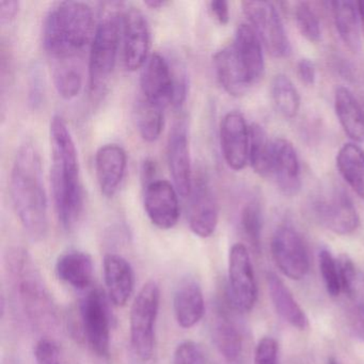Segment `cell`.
Masks as SVG:
<instances>
[{
    "label": "cell",
    "instance_id": "obj_22",
    "mask_svg": "<svg viewBox=\"0 0 364 364\" xmlns=\"http://www.w3.org/2000/svg\"><path fill=\"white\" fill-rule=\"evenodd\" d=\"M236 57L246 74L251 86L257 84L263 77L265 72L263 44L250 25L238 26L233 43Z\"/></svg>",
    "mask_w": 364,
    "mask_h": 364
},
{
    "label": "cell",
    "instance_id": "obj_8",
    "mask_svg": "<svg viewBox=\"0 0 364 364\" xmlns=\"http://www.w3.org/2000/svg\"><path fill=\"white\" fill-rule=\"evenodd\" d=\"M242 7L265 50L274 58L289 56L291 43L274 4L263 0H249L242 1Z\"/></svg>",
    "mask_w": 364,
    "mask_h": 364
},
{
    "label": "cell",
    "instance_id": "obj_31",
    "mask_svg": "<svg viewBox=\"0 0 364 364\" xmlns=\"http://www.w3.org/2000/svg\"><path fill=\"white\" fill-rule=\"evenodd\" d=\"M249 163L255 173L263 178L272 176V141H270L265 129L261 125L255 124L249 127Z\"/></svg>",
    "mask_w": 364,
    "mask_h": 364
},
{
    "label": "cell",
    "instance_id": "obj_37",
    "mask_svg": "<svg viewBox=\"0 0 364 364\" xmlns=\"http://www.w3.org/2000/svg\"><path fill=\"white\" fill-rule=\"evenodd\" d=\"M174 364H206L203 348L195 341H183L173 353Z\"/></svg>",
    "mask_w": 364,
    "mask_h": 364
},
{
    "label": "cell",
    "instance_id": "obj_1",
    "mask_svg": "<svg viewBox=\"0 0 364 364\" xmlns=\"http://www.w3.org/2000/svg\"><path fill=\"white\" fill-rule=\"evenodd\" d=\"M52 149L53 196L57 217L63 229L71 231L77 225L84 208L77 149L65 119L55 116L50 127Z\"/></svg>",
    "mask_w": 364,
    "mask_h": 364
},
{
    "label": "cell",
    "instance_id": "obj_23",
    "mask_svg": "<svg viewBox=\"0 0 364 364\" xmlns=\"http://www.w3.org/2000/svg\"><path fill=\"white\" fill-rule=\"evenodd\" d=\"M176 321L184 329L195 327L205 313L201 285L193 278H185L176 287L173 298Z\"/></svg>",
    "mask_w": 364,
    "mask_h": 364
},
{
    "label": "cell",
    "instance_id": "obj_45",
    "mask_svg": "<svg viewBox=\"0 0 364 364\" xmlns=\"http://www.w3.org/2000/svg\"><path fill=\"white\" fill-rule=\"evenodd\" d=\"M210 11L219 24L227 25L230 20L229 3L225 0H215L210 3Z\"/></svg>",
    "mask_w": 364,
    "mask_h": 364
},
{
    "label": "cell",
    "instance_id": "obj_29",
    "mask_svg": "<svg viewBox=\"0 0 364 364\" xmlns=\"http://www.w3.org/2000/svg\"><path fill=\"white\" fill-rule=\"evenodd\" d=\"M336 167L345 182L364 200V151L353 142L345 144L336 155Z\"/></svg>",
    "mask_w": 364,
    "mask_h": 364
},
{
    "label": "cell",
    "instance_id": "obj_46",
    "mask_svg": "<svg viewBox=\"0 0 364 364\" xmlns=\"http://www.w3.org/2000/svg\"><path fill=\"white\" fill-rule=\"evenodd\" d=\"M157 166L154 161L152 159H146L142 164L141 174L142 181H144L146 186H148L151 183L155 182L157 180Z\"/></svg>",
    "mask_w": 364,
    "mask_h": 364
},
{
    "label": "cell",
    "instance_id": "obj_21",
    "mask_svg": "<svg viewBox=\"0 0 364 364\" xmlns=\"http://www.w3.org/2000/svg\"><path fill=\"white\" fill-rule=\"evenodd\" d=\"M103 267L108 299L116 306H125L135 287L133 267L127 259L116 253L105 255Z\"/></svg>",
    "mask_w": 364,
    "mask_h": 364
},
{
    "label": "cell",
    "instance_id": "obj_33",
    "mask_svg": "<svg viewBox=\"0 0 364 364\" xmlns=\"http://www.w3.org/2000/svg\"><path fill=\"white\" fill-rule=\"evenodd\" d=\"M272 101L279 114L284 118H295L299 112L300 97L291 80L283 74L274 76L272 82Z\"/></svg>",
    "mask_w": 364,
    "mask_h": 364
},
{
    "label": "cell",
    "instance_id": "obj_4",
    "mask_svg": "<svg viewBox=\"0 0 364 364\" xmlns=\"http://www.w3.org/2000/svg\"><path fill=\"white\" fill-rule=\"evenodd\" d=\"M7 265L14 295L27 317L37 325L52 321L54 304L28 252L24 249H12L8 253Z\"/></svg>",
    "mask_w": 364,
    "mask_h": 364
},
{
    "label": "cell",
    "instance_id": "obj_34",
    "mask_svg": "<svg viewBox=\"0 0 364 364\" xmlns=\"http://www.w3.org/2000/svg\"><path fill=\"white\" fill-rule=\"evenodd\" d=\"M240 227L251 248L259 253L262 246L263 214L261 204L257 200H250L242 208L240 214Z\"/></svg>",
    "mask_w": 364,
    "mask_h": 364
},
{
    "label": "cell",
    "instance_id": "obj_3",
    "mask_svg": "<svg viewBox=\"0 0 364 364\" xmlns=\"http://www.w3.org/2000/svg\"><path fill=\"white\" fill-rule=\"evenodd\" d=\"M90 6L82 1L55 4L44 21L43 44L50 60L80 59L95 36Z\"/></svg>",
    "mask_w": 364,
    "mask_h": 364
},
{
    "label": "cell",
    "instance_id": "obj_28",
    "mask_svg": "<svg viewBox=\"0 0 364 364\" xmlns=\"http://www.w3.org/2000/svg\"><path fill=\"white\" fill-rule=\"evenodd\" d=\"M330 5L341 39L349 50L358 52L361 48V25L358 16L357 3L350 0H334Z\"/></svg>",
    "mask_w": 364,
    "mask_h": 364
},
{
    "label": "cell",
    "instance_id": "obj_20",
    "mask_svg": "<svg viewBox=\"0 0 364 364\" xmlns=\"http://www.w3.org/2000/svg\"><path fill=\"white\" fill-rule=\"evenodd\" d=\"M127 152L119 144L102 146L95 155V173L102 195L112 198L122 183L127 170Z\"/></svg>",
    "mask_w": 364,
    "mask_h": 364
},
{
    "label": "cell",
    "instance_id": "obj_44",
    "mask_svg": "<svg viewBox=\"0 0 364 364\" xmlns=\"http://www.w3.org/2000/svg\"><path fill=\"white\" fill-rule=\"evenodd\" d=\"M298 75L302 82L309 86H312L316 80V69L314 63L309 59H301L298 63Z\"/></svg>",
    "mask_w": 364,
    "mask_h": 364
},
{
    "label": "cell",
    "instance_id": "obj_16",
    "mask_svg": "<svg viewBox=\"0 0 364 364\" xmlns=\"http://www.w3.org/2000/svg\"><path fill=\"white\" fill-rule=\"evenodd\" d=\"M144 210L151 223L161 230L176 227L180 218L178 193L166 180H156L146 186Z\"/></svg>",
    "mask_w": 364,
    "mask_h": 364
},
{
    "label": "cell",
    "instance_id": "obj_32",
    "mask_svg": "<svg viewBox=\"0 0 364 364\" xmlns=\"http://www.w3.org/2000/svg\"><path fill=\"white\" fill-rule=\"evenodd\" d=\"M135 122L139 135L146 142H155L164 129V109L140 95L135 108Z\"/></svg>",
    "mask_w": 364,
    "mask_h": 364
},
{
    "label": "cell",
    "instance_id": "obj_35",
    "mask_svg": "<svg viewBox=\"0 0 364 364\" xmlns=\"http://www.w3.org/2000/svg\"><path fill=\"white\" fill-rule=\"evenodd\" d=\"M318 264L326 291L331 297H338L342 293V287L336 259L328 249L323 248L319 251Z\"/></svg>",
    "mask_w": 364,
    "mask_h": 364
},
{
    "label": "cell",
    "instance_id": "obj_36",
    "mask_svg": "<svg viewBox=\"0 0 364 364\" xmlns=\"http://www.w3.org/2000/svg\"><path fill=\"white\" fill-rule=\"evenodd\" d=\"M295 20L302 37L308 41L318 42L321 31L318 18L308 3H299L295 10Z\"/></svg>",
    "mask_w": 364,
    "mask_h": 364
},
{
    "label": "cell",
    "instance_id": "obj_42",
    "mask_svg": "<svg viewBox=\"0 0 364 364\" xmlns=\"http://www.w3.org/2000/svg\"><path fill=\"white\" fill-rule=\"evenodd\" d=\"M349 326L353 336L364 343V304H357L349 315Z\"/></svg>",
    "mask_w": 364,
    "mask_h": 364
},
{
    "label": "cell",
    "instance_id": "obj_40",
    "mask_svg": "<svg viewBox=\"0 0 364 364\" xmlns=\"http://www.w3.org/2000/svg\"><path fill=\"white\" fill-rule=\"evenodd\" d=\"M255 364H280L279 345L272 336H264L257 343L255 353Z\"/></svg>",
    "mask_w": 364,
    "mask_h": 364
},
{
    "label": "cell",
    "instance_id": "obj_12",
    "mask_svg": "<svg viewBox=\"0 0 364 364\" xmlns=\"http://www.w3.org/2000/svg\"><path fill=\"white\" fill-rule=\"evenodd\" d=\"M188 206V223L198 237H210L218 225V203L210 180L200 173L193 178Z\"/></svg>",
    "mask_w": 364,
    "mask_h": 364
},
{
    "label": "cell",
    "instance_id": "obj_11",
    "mask_svg": "<svg viewBox=\"0 0 364 364\" xmlns=\"http://www.w3.org/2000/svg\"><path fill=\"white\" fill-rule=\"evenodd\" d=\"M272 255L277 267L291 280H302L310 269L308 250L300 234L289 225L274 232Z\"/></svg>",
    "mask_w": 364,
    "mask_h": 364
},
{
    "label": "cell",
    "instance_id": "obj_41",
    "mask_svg": "<svg viewBox=\"0 0 364 364\" xmlns=\"http://www.w3.org/2000/svg\"><path fill=\"white\" fill-rule=\"evenodd\" d=\"M43 97L44 86L41 72L38 68H35L29 80V103L33 108H38L41 105Z\"/></svg>",
    "mask_w": 364,
    "mask_h": 364
},
{
    "label": "cell",
    "instance_id": "obj_43",
    "mask_svg": "<svg viewBox=\"0 0 364 364\" xmlns=\"http://www.w3.org/2000/svg\"><path fill=\"white\" fill-rule=\"evenodd\" d=\"M21 3L16 0H1L0 1V23L10 24L16 18L20 11Z\"/></svg>",
    "mask_w": 364,
    "mask_h": 364
},
{
    "label": "cell",
    "instance_id": "obj_48",
    "mask_svg": "<svg viewBox=\"0 0 364 364\" xmlns=\"http://www.w3.org/2000/svg\"><path fill=\"white\" fill-rule=\"evenodd\" d=\"M167 4V1H164V0H149V1H144V5L150 7L151 9H161Z\"/></svg>",
    "mask_w": 364,
    "mask_h": 364
},
{
    "label": "cell",
    "instance_id": "obj_26",
    "mask_svg": "<svg viewBox=\"0 0 364 364\" xmlns=\"http://www.w3.org/2000/svg\"><path fill=\"white\" fill-rule=\"evenodd\" d=\"M56 274L65 284L78 291L90 289L93 278L92 257L82 251L63 253L56 262Z\"/></svg>",
    "mask_w": 364,
    "mask_h": 364
},
{
    "label": "cell",
    "instance_id": "obj_30",
    "mask_svg": "<svg viewBox=\"0 0 364 364\" xmlns=\"http://www.w3.org/2000/svg\"><path fill=\"white\" fill-rule=\"evenodd\" d=\"M53 80L57 92L63 100L77 97L82 88L80 59L53 61Z\"/></svg>",
    "mask_w": 364,
    "mask_h": 364
},
{
    "label": "cell",
    "instance_id": "obj_17",
    "mask_svg": "<svg viewBox=\"0 0 364 364\" xmlns=\"http://www.w3.org/2000/svg\"><path fill=\"white\" fill-rule=\"evenodd\" d=\"M250 133L244 116L231 112L220 124V144L225 164L234 171H240L249 163Z\"/></svg>",
    "mask_w": 364,
    "mask_h": 364
},
{
    "label": "cell",
    "instance_id": "obj_47",
    "mask_svg": "<svg viewBox=\"0 0 364 364\" xmlns=\"http://www.w3.org/2000/svg\"><path fill=\"white\" fill-rule=\"evenodd\" d=\"M358 16H359L360 25L364 35V0L357 1Z\"/></svg>",
    "mask_w": 364,
    "mask_h": 364
},
{
    "label": "cell",
    "instance_id": "obj_6",
    "mask_svg": "<svg viewBox=\"0 0 364 364\" xmlns=\"http://www.w3.org/2000/svg\"><path fill=\"white\" fill-rule=\"evenodd\" d=\"M107 294L99 287L85 291L78 306L80 327L89 350L97 360L107 362L110 357L112 316Z\"/></svg>",
    "mask_w": 364,
    "mask_h": 364
},
{
    "label": "cell",
    "instance_id": "obj_15",
    "mask_svg": "<svg viewBox=\"0 0 364 364\" xmlns=\"http://www.w3.org/2000/svg\"><path fill=\"white\" fill-rule=\"evenodd\" d=\"M234 310L228 295L227 300L217 304L213 318V340L228 364H242L244 338L232 315Z\"/></svg>",
    "mask_w": 364,
    "mask_h": 364
},
{
    "label": "cell",
    "instance_id": "obj_7",
    "mask_svg": "<svg viewBox=\"0 0 364 364\" xmlns=\"http://www.w3.org/2000/svg\"><path fill=\"white\" fill-rule=\"evenodd\" d=\"M161 304V289L155 281H148L140 289L132 304L129 336L134 353L141 361H149L155 349V328Z\"/></svg>",
    "mask_w": 364,
    "mask_h": 364
},
{
    "label": "cell",
    "instance_id": "obj_49",
    "mask_svg": "<svg viewBox=\"0 0 364 364\" xmlns=\"http://www.w3.org/2000/svg\"><path fill=\"white\" fill-rule=\"evenodd\" d=\"M328 364H338V362L336 361L334 358H330V359L328 360Z\"/></svg>",
    "mask_w": 364,
    "mask_h": 364
},
{
    "label": "cell",
    "instance_id": "obj_10",
    "mask_svg": "<svg viewBox=\"0 0 364 364\" xmlns=\"http://www.w3.org/2000/svg\"><path fill=\"white\" fill-rule=\"evenodd\" d=\"M228 298L237 312L248 313L257 299V285L250 253L237 242L230 249Z\"/></svg>",
    "mask_w": 364,
    "mask_h": 364
},
{
    "label": "cell",
    "instance_id": "obj_25",
    "mask_svg": "<svg viewBox=\"0 0 364 364\" xmlns=\"http://www.w3.org/2000/svg\"><path fill=\"white\" fill-rule=\"evenodd\" d=\"M214 67L218 82L232 97H242L250 89V82L236 57L233 46H225L214 56Z\"/></svg>",
    "mask_w": 364,
    "mask_h": 364
},
{
    "label": "cell",
    "instance_id": "obj_9",
    "mask_svg": "<svg viewBox=\"0 0 364 364\" xmlns=\"http://www.w3.org/2000/svg\"><path fill=\"white\" fill-rule=\"evenodd\" d=\"M311 213L319 225L338 235H349L359 227L353 202L342 189L323 191L313 199Z\"/></svg>",
    "mask_w": 364,
    "mask_h": 364
},
{
    "label": "cell",
    "instance_id": "obj_19",
    "mask_svg": "<svg viewBox=\"0 0 364 364\" xmlns=\"http://www.w3.org/2000/svg\"><path fill=\"white\" fill-rule=\"evenodd\" d=\"M285 196H295L301 186L300 165L293 144L284 138L272 141V176Z\"/></svg>",
    "mask_w": 364,
    "mask_h": 364
},
{
    "label": "cell",
    "instance_id": "obj_5",
    "mask_svg": "<svg viewBox=\"0 0 364 364\" xmlns=\"http://www.w3.org/2000/svg\"><path fill=\"white\" fill-rule=\"evenodd\" d=\"M122 16L114 10L106 12L95 31L89 56V82L93 93L104 90L116 67L120 44Z\"/></svg>",
    "mask_w": 364,
    "mask_h": 364
},
{
    "label": "cell",
    "instance_id": "obj_14",
    "mask_svg": "<svg viewBox=\"0 0 364 364\" xmlns=\"http://www.w3.org/2000/svg\"><path fill=\"white\" fill-rule=\"evenodd\" d=\"M123 63L129 71H137L148 60L151 33L148 20L139 9L132 7L122 14Z\"/></svg>",
    "mask_w": 364,
    "mask_h": 364
},
{
    "label": "cell",
    "instance_id": "obj_18",
    "mask_svg": "<svg viewBox=\"0 0 364 364\" xmlns=\"http://www.w3.org/2000/svg\"><path fill=\"white\" fill-rule=\"evenodd\" d=\"M168 164L178 195L187 197L193 188V169L188 137L184 121H178L170 132L167 146Z\"/></svg>",
    "mask_w": 364,
    "mask_h": 364
},
{
    "label": "cell",
    "instance_id": "obj_2",
    "mask_svg": "<svg viewBox=\"0 0 364 364\" xmlns=\"http://www.w3.org/2000/svg\"><path fill=\"white\" fill-rule=\"evenodd\" d=\"M10 193L16 216L33 240L46 237L48 231V204L42 164L37 148L25 142L14 157Z\"/></svg>",
    "mask_w": 364,
    "mask_h": 364
},
{
    "label": "cell",
    "instance_id": "obj_38",
    "mask_svg": "<svg viewBox=\"0 0 364 364\" xmlns=\"http://www.w3.org/2000/svg\"><path fill=\"white\" fill-rule=\"evenodd\" d=\"M33 353L37 364H65L60 348L50 338H43L38 341Z\"/></svg>",
    "mask_w": 364,
    "mask_h": 364
},
{
    "label": "cell",
    "instance_id": "obj_39",
    "mask_svg": "<svg viewBox=\"0 0 364 364\" xmlns=\"http://www.w3.org/2000/svg\"><path fill=\"white\" fill-rule=\"evenodd\" d=\"M338 262V274H340L341 287L343 293L351 297L355 291V281H357V274H355V264L353 259L347 255H341L336 259Z\"/></svg>",
    "mask_w": 364,
    "mask_h": 364
},
{
    "label": "cell",
    "instance_id": "obj_27",
    "mask_svg": "<svg viewBox=\"0 0 364 364\" xmlns=\"http://www.w3.org/2000/svg\"><path fill=\"white\" fill-rule=\"evenodd\" d=\"M334 109L347 136L353 141L364 142V109L359 100L346 87L336 88Z\"/></svg>",
    "mask_w": 364,
    "mask_h": 364
},
{
    "label": "cell",
    "instance_id": "obj_24",
    "mask_svg": "<svg viewBox=\"0 0 364 364\" xmlns=\"http://www.w3.org/2000/svg\"><path fill=\"white\" fill-rule=\"evenodd\" d=\"M268 293L277 314L291 327L298 330H306L310 326L306 312L302 310L293 294L282 280L274 272L266 276Z\"/></svg>",
    "mask_w": 364,
    "mask_h": 364
},
{
    "label": "cell",
    "instance_id": "obj_13",
    "mask_svg": "<svg viewBox=\"0 0 364 364\" xmlns=\"http://www.w3.org/2000/svg\"><path fill=\"white\" fill-rule=\"evenodd\" d=\"M140 88L144 100L163 109L173 104L176 95L173 69L165 57L157 53L150 55L141 68Z\"/></svg>",
    "mask_w": 364,
    "mask_h": 364
}]
</instances>
